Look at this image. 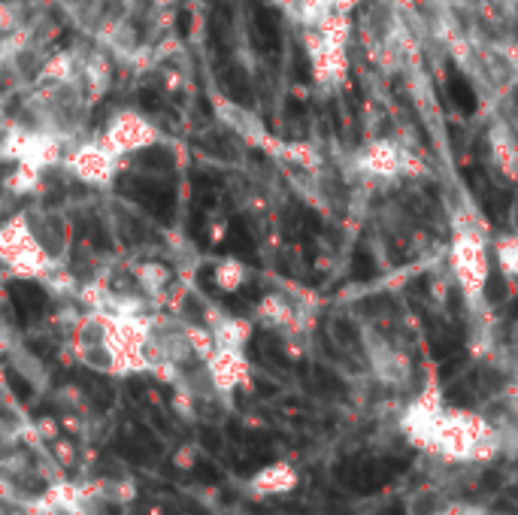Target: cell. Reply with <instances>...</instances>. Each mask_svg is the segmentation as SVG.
<instances>
[{
	"instance_id": "obj_1",
	"label": "cell",
	"mask_w": 518,
	"mask_h": 515,
	"mask_svg": "<svg viewBox=\"0 0 518 515\" xmlns=\"http://www.w3.org/2000/svg\"><path fill=\"white\" fill-rule=\"evenodd\" d=\"M425 452H434L455 467H479L500 455V437L488 422L473 416V412L443 409V416L437 419L425 443Z\"/></svg>"
},
{
	"instance_id": "obj_2",
	"label": "cell",
	"mask_w": 518,
	"mask_h": 515,
	"mask_svg": "<svg viewBox=\"0 0 518 515\" xmlns=\"http://www.w3.org/2000/svg\"><path fill=\"white\" fill-rule=\"evenodd\" d=\"M294 485H297V470L291 464H282V461L258 470L249 479V491L255 497H282V494L294 491Z\"/></svg>"
},
{
	"instance_id": "obj_3",
	"label": "cell",
	"mask_w": 518,
	"mask_h": 515,
	"mask_svg": "<svg viewBox=\"0 0 518 515\" xmlns=\"http://www.w3.org/2000/svg\"><path fill=\"white\" fill-rule=\"evenodd\" d=\"M446 88H449V100L455 103V107H458L464 116L476 113V107H479V97H476L473 85H470V82H467V79H464L458 70H449Z\"/></svg>"
},
{
	"instance_id": "obj_4",
	"label": "cell",
	"mask_w": 518,
	"mask_h": 515,
	"mask_svg": "<svg viewBox=\"0 0 518 515\" xmlns=\"http://www.w3.org/2000/svg\"><path fill=\"white\" fill-rule=\"evenodd\" d=\"M255 37H258V43L273 55L276 49H279V22H276V16L270 13V10H258L255 13Z\"/></svg>"
},
{
	"instance_id": "obj_5",
	"label": "cell",
	"mask_w": 518,
	"mask_h": 515,
	"mask_svg": "<svg viewBox=\"0 0 518 515\" xmlns=\"http://www.w3.org/2000/svg\"><path fill=\"white\" fill-rule=\"evenodd\" d=\"M25 434H28V428H25L19 419H13V416H0V452H7V449H13V446H22Z\"/></svg>"
},
{
	"instance_id": "obj_6",
	"label": "cell",
	"mask_w": 518,
	"mask_h": 515,
	"mask_svg": "<svg viewBox=\"0 0 518 515\" xmlns=\"http://www.w3.org/2000/svg\"><path fill=\"white\" fill-rule=\"evenodd\" d=\"M431 515H485V509L476 506V503H470V500H455V497H449V500H440L437 509H434Z\"/></svg>"
},
{
	"instance_id": "obj_7",
	"label": "cell",
	"mask_w": 518,
	"mask_h": 515,
	"mask_svg": "<svg viewBox=\"0 0 518 515\" xmlns=\"http://www.w3.org/2000/svg\"><path fill=\"white\" fill-rule=\"evenodd\" d=\"M352 276H355L358 282H367V279L376 276V261H373L364 249H358V252L352 255Z\"/></svg>"
},
{
	"instance_id": "obj_8",
	"label": "cell",
	"mask_w": 518,
	"mask_h": 515,
	"mask_svg": "<svg viewBox=\"0 0 518 515\" xmlns=\"http://www.w3.org/2000/svg\"><path fill=\"white\" fill-rule=\"evenodd\" d=\"M485 297H488L491 303H500V300H506V279H503L500 273H488Z\"/></svg>"
},
{
	"instance_id": "obj_9",
	"label": "cell",
	"mask_w": 518,
	"mask_h": 515,
	"mask_svg": "<svg viewBox=\"0 0 518 515\" xmlns=\"http://www.w3.org/2000/svg\"><path fill=\"white\" fill-rule=\"evenodd\" d=\"M0 515H25V506L13 497H0Z\"/></svg>"
},
{
	"instance_id": "obj_10",
	"label": "cell",
	"mask_w": 518,
	"mask_h": 515,
	"mask_svg": "<svg viewBox=\"0 0 518 515\" xmlns=\"http://www.w3.org/2000/svg\"><path fill=\"white\" fill-rule=\"evenodd\" d=\"M515 219H518V206H515Z\"/></svg>"
}]
</instances>
